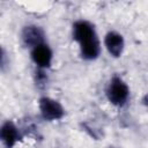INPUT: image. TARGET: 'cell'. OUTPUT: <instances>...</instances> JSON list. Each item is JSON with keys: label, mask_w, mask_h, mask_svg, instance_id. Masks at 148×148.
Masks as SVG:
<instances>
[{"label": "cell", "mask_w": 148, "mask_h": 148, "mask_svg": "<svg viewBox=\"0 0 148 148\" xmlns=\"http://www.w3.org/2000/svg\"><path fill=\"white\" fill-rule=\"evenodd\" d=\"M0 136H1V140L3 141V143L8 148H12L15 145V142L20 139L17 128L15 127V125L12 121H6L2 125L1 131H0Z\"/></svg>", "instance_id": "52a82bcc"}, {"label": "cell", "mask_w": 148, "mask_h": 148, "mask_svg": "<svg viewBox=\"0 0 148 148\" xmlns=\"http://www.w3.org/2000/svg\"><path fill=\"white\" fill-rule=\"evenodd\" d=\"M104 43H105V46H106L109 53L112 57L117 58L121 54L123 49H124V39H123L121 35H119L116 31H110L106 34Z\"/></svg>", "instance_id": "277c9868"}, {"label": "cell", "mask_w": 148, "mask_h": 148, "mask_svg": "<svg viewBox=\"0 0 148 148\" xmlns=\"http://www.w3.org/2000/svg\"><path fill=\"white\" fill-rule=\"evenodd\" d=\"M22 40L27 46L36 47L39 44H43V32L38 27L29 25L25 27L22 31Z\"/></svg>", "instance_id": "8992f818"}, {"label": "cell", "mask_w": 148, "mask_h": 148, "mask_svg": "<svg viewBox=\"0 0 148 148\" xmlns=\"http://www.w3.org/2000/svg\"><path fill=\"white\" fill-rule=\"evenodd\" d=\"M73 37L80 43L81 56L92 60L99 54V43L94 27L87 21H76L73 24Z\"/></svg>", "instance_id": "6da1fadb"}, {"label": "cell", "mask_w": 148, "mask_h": 148, "mask_svg": "<svg viewBox=\"0 0 148 148\" xmlns=\"http://www.w3.org/2000/svg\"><path fill=\"white\" fill-rule=\"evenodd\" d=\"M143 103H145V105L148 108V95L145 96V98H143Z\"/></svg>", "instance_id": "ba28073f"}, {"label": "cell", "mask_w": 148, "mask_h": 148, "mask_svg": "<svg viewBox=\"0 0 148 148\" xmlns=\"http://www.w3.org/2000/svg\"><path fill=\"white\" fill-rule=\"evenodd\" d=\"M39 109L43 118L46 120H57L64 116L62 106L57 101L49 97H43L39 99Z\"/></svg>", "instance_id": "3957f363"}, {"label": "cell", "mask_w": 148, "mask_h": 148, "mask_svg": "<svg viewBox=\"0 0 148 148\" xmlns=\"http://www.w3.org/2000/svg\"><path fill=\"white\" fill-rule=\"evenodd\" d=\"M128 87L127 84L118 76L112 77V80L110 81L108 89H106V96L108 99L114 104V105H123L125 104V102L128 98Z\"/></svg>", "instance_id": "7a4b0ae2"}, {"label": "cell", "mask_w": 148, "mask_h": 148, "mask_svg": "<svg viewBox=\"0 0 148 148\" xmlns=\"http://www.w3.org/2000/svg\"><path fill=\"white\" fill-rule=\"evenodd\" d=\"M31 58L39 67H49L52 60V52L45 44H39L31 51Z\"/></svg>", "instance_id": "5b68a950"}]
</instances>
